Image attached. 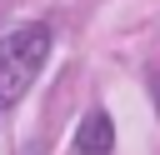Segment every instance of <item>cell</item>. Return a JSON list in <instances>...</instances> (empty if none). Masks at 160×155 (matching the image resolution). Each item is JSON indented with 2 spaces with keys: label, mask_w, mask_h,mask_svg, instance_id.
<instances>
[{
  "label": "cell",
  "mask_w": 160,
  "mask_h": 155,
  "mask_svg": "<svg viewBox=\"0 0 160 155\" xmlns=\"http://www.w3.org/2000/svg\"><path fill=\"white\" fill-rule=\"evenodd\" d=\"M45 55H50V30L35 20L0 35V110H10L35 85V75L45 70Z\"/></svg>",
  "instance_id": "obj_1"
},
{
  "label": "cell",
  "mask_w": 160,
  "mask_h": 155,
  "mask_svg": "<svg viewBox=\"0 0 160 155\" xmlns=\"http://www.w3.org/2000/svg\"><path fill=\"white\" fill-rule=\"evenodd\" d=\"M110 145H115V125H110L105 110H95V115L75 130V155H105Z\"/></svg>",
  "instance_id": "obj_2"
}]
</instances>
